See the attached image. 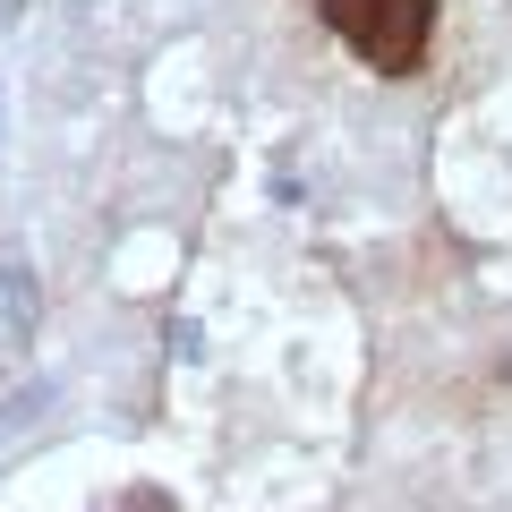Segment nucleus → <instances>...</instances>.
Here are the masks:
<instances>
[{"mask_svg": "<svg viewBox=\"0 0 512 512\" xmlns=\"http://www.w3.org/2000/svg\"><path fill=\"white\" fill-rule=\"evenodd\" d=\"M316 18L376 77H410L427 60V43H436V0H316Z\"/></svg>", "mask_w": 512, "mask_h": 512, "instance_id": "nucleus-1", "label": "nucleus"}]
</instances>
